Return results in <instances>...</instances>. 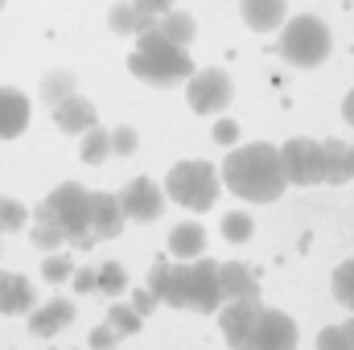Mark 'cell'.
<instances>
[{
	"label": "cell",
	"mask_w": 354,
	"mask_h": 350,
	"mask_svg": "<svg viewBox=\"0 0 354 350\" xmlns=\"http://www.w3.org/2000/svg\"><path fill=\"white\" fill-rule=\"evenodd\" d=\"M223 185H231V194L248 198V202H276L284 194V169H280V149L272 145H239L227 153L223 161Z\"/></svg>",
	"instance_id": "cell-1"
},
{
	"label": "cell",
	"mask_w": 354,
	"mask_h": 350,
	"mask_svg": "<svg viewBox=\"0 0 354 350\" xmlns=\"http://www.w3.org/2000/svg\"><path fill=\"white\" fill-rule=\"evenodd\" d=\"M128 71L136 79L153 83V87H169V83H181V79L194 75V62H189V54L181 46H174L157 29V21H153L145 33H136V50L128 54Z\"/></svg>",
	"instance_id": "cell-2"
},
{
	"label": "cell",
	"mask_w": 354,
	"mask_h": 350,
	"mask_svg": "<svg viewBox=\"0 0 354 350\" xmlns=\"http://www.w3.org/2000/svg\"><path fill=\"white\" fill-rule=\"evenodd\" d=\"M161 301L174 305V309L214 313V309L223 305V293H218V264L202 260V256H198V264H174Z\"/></svg>",
	"instance_id": "cell-3"
},
{
	"label": "cell",
	"mask_w": 354,
	"mask_h": 350,
	"mask_svg": "<svg viewBox=\"0 0 354 350\" xmlns=\"http://www.w3.org/2000/svg\"><path fill=\"white\" fill-rule=\"evenodd\" d=\"M280 29H284L280 33V58L288 66H305V71L309 66H322L330 58V50H334V37H330V29H326L322 17L301 12V17L284 21Z\"/></svg>",
	"instance_id": "cell-4"
},
{
	"label": "cell",
	"mask_w": 354,
	"mask_h": 350,
	"mask_svg": "<svg viewBox=\"0 0 354 350\" xmlns=\"http://www.w3.org/2000/svg\"><path fill=\"white\" fill-rule=\"evenodd\" d=\"M218 169L210 161H177L165 177V194L185 210H210L218 202Z\"/></svg>",
	"instance_id": "cell-5"
},
{
	"label": "cell",
	"mask_w": 354,
	"mask_h": 350,
	"mask_svg": "<svg viewBox=\"0 0 354 350\" xmlns=\"http://www.w3.org/2000/svg\"><path fill=\"white\" fill-rule=\"evenodd\" d=\"M87 210H91V190L79 181H62L41 206H37V223H58L71 239L87 231Z\"/></svg>",
	"instance_id": "cell-6"
},
{
	"label": "cell",
	"mask_w": 354,
	"mask_h": 350,
	"mask_svg": "<svg viewBox=\"0 0 354 350\" xmlns=\"http://www.w3.org/2000/svg\"><path fill=\"white\" fill-rule=\"evenodd\" d=\"M280 169L288 185H317L326 181V161H322V145L309 136H292L288 145H280Z\"/></svg>",
	"instance_id": "cell-7"
},
{
	"label": "cell",
	"mask_w": 354,
	"mask_h": 350,
	"mask_svg": "<svg viewBox=\"0 0 354 350\" xmlns=\"http://www.w3.org/2000/svg\"><path fill=\"white\" fill-rule=\"evenodd\" d=\"M231 95H235V83H231V75L218 71V66L194 71V75L185 79V103H189L198 116H214V111H223V107L231 103Z\"/></svg>",
	"instance_id": "cell-8"
},
{
	"label": "cell",
	"mask_w": 354,
	"mask_h": 350,
	"mask_svg": "<svg viewBox=\"0 0 354 350\" xmlns=\"http://www.w3.org/2000/svg\"><path fill=\"white\" fill-rule=\"evenodd\" d=\"M243 350H297V322L280 309H260Z\"/></svg>",
	"instance_id": "cell-9"
},
{
	"label": "cell",
	"mask_w": 354,
	"mask_h": 350,
	"mask_svg": "<svg viewBox=\"0 0 354 350\" xmlns=\"http://www.w3.org/2000/svg\"><path fill=\"white\" fill-rule=\"evenodd\" d=\"M115 198H120L124 219H132V223H157L161 210H165V190H161L157 181H149V177L128 181Z\"/></svg>",
	"instance_id": "cell-10"
},
{
	"label": "cell",
	"mask_w": 354,
	"mask_h": 350,
	"mask_svg": "<svg viewBox=\"0 0 354 350\" xmlns=\"http://www.w3.org/2000/svg\"><path fill=\"white\" fill-rule=\"evenodd\" d=\"M256 313H260V301H256V297H235L227 309L218 305V330H223V338H227V347L231 350H243L248 334H252Z\"/></svg>",
	"instance_id": "cell-11"
},
{
	"label": "cell",
	"mask_w": 354,
	"mask_h": 350,
	"mask_svg": "<svg viewBox=\"0 0 354 350\" xmlns=\"http://www.w3.org/2000/svg\"><path fill=\"white\" fill-rule=\"evenodd\" d=\"M124 210L115 194H91V210H87V231L95 239H115L124 231Z\"/></svg>",
	"instance_id": "cell-12"
},
{
	"label": "cell",
	"mask_w": 354,
	"mask_h": 350,
	"mask_svg": "<svg viewBox=\"0 0 354 350\" xmlns=\"http://www.w3.org/2000/svg\"><path fill=\"white\" fill-rule=\"evenodd\" d=\"M54 124L66 132V136H83L91 124H99V111H95V103L83 99V95H66V99H58L54 103Z\"/></svg>",
	"instance_id": "cell-13"
},
{
	"label": "cell",
	"mask_w": 354,
	"mask_h": 350,
	"mask_svg": "<svg viewBox=\"0 0 354 350\" xmlns=\"http://www.w3.org/2000/svg\"><path fill=\"white\" fill-rule=\"evenodd\" d=\"M29 128V95L17 87H0V140H17Z\"/></svg>",
	"instance_id": "cell-14"
},
{
	"label": "cell",
	"mask_w": 354,
	"mask_h": 350,
	"mask_svg": "<svg viewBox=\"0 0 354 350\" xmlns=\"http://www.w3.org/2000/svg\"><path fill=\"white\" fill-rule=\"evenodd\" d=\"M71 322H75V301H66V297H54V301H46L41 309L29 313V330L37 338H50V334L66 330Z\"/></svg>",
	"instance_id": "cell-15"
},
{
	"label": "cell",
	"mask_w": 354,
	"mask_h": 350,
	"mask_svg": "<svg viewBox=\"0 0 354 350\" xmlns=\"http://www.w3.org/2000/svg\"><path fill=\"white\" fill-rule=\"evenodd\" d=\"M239 12H243L248 29L272 33L288 21V0H239Z\"/></svg>",
	"instance_id": "cell-16"
},
{
	"label": "cell",
	"mask_w": 354,
	"mask_h": 350,
	"mask_svg": "<svg viewBox=\"0 0 354 350\" xmlns=\"http://www.w3.org/2000/svg\"><path fill=\"white\" fill-rule=\"evenodd\" d=\"M218 293H223V301H235V297H256L260 284L248 272V264L231 260V264H218Z\"/></svg>",
	"instance_id": "cell-17"
},
{
	"label": "cell",
	"mask_w": 354,
	"mask_h": 350,
	"mask_svg": "<svg viewBox=\"0 0 354 350\" xmlns=\"http://www.w3.org/2000/svg\"><path fill=\"white\" fill-rule=\"evenodd\" d=\"M169 252H174L177 260H198L206 252V231L198 223H177L174 231H169Z\"/></svg>",
	"instance_id": "cell-18"
},
{
	"label": "cell",
	"mask_w": 354,
	"mask_h": 350,
	"mask_svg": "<svg viewBox=\"0 0 354 350\" xmlns=\"http://www.w3.org/2000/svg\"><path fill=\"white\" fill-rule=\"evenodd\" d=\"M153 21H157V17L145 12V8L132 4V0H120V4L111 8V29H115V33H132V37H136V33H145Z\"/></svg>",
	"instance_id": "cell-19"
},
{
	"label": "cell",
	"mask_w": 354,
	"mask_h": 350,
	"mask_svg": "<svg viewBox=\"0 0 354 350\" xmlns=\"http://www.w3.org/2000/svg\"><path fill=\"white\" fill-rule=\"evenodd\" d=\"M157 29H161L174 46H181V50H185V46L194 42V33H198L194 17H189V12H177V8H169V12H161V17H157Z\"/></svg>",
	"instance_id": "cell-20"
},
{
	"label": "cell",
	"mask_w": 354,
	"mask_h": 350,
	"mask_svg": "<svg viewBox=\"0 0 354 350\" xmlns=\"http://www.w3.org/2000/svg\"><path fill=\"white\" fill-rule=\"evenodd\" d=\"M322 161H326V181L330 185L351 181V174H346V145L342 140H326L322 145Z\"/></svg>",
	"instance_id": "cell-21"
},
{
	"label": "cell",
	"mask_w": 354,
	"mask_h": 350,
	"mask_svg": "<svg viewBox=\"0 0 354 350\" xmlns=\"http://www.w3.org/2000/svg\"><path fill=\"white\" fill-rule=\"evenodd\" d=\"M107 157H111V136L99 124H91L87 132H83V161L87 165H103Z\"/></svg>",
	"instance_id": "cell-22"
},
{
	"label": "cell",
	"mask_w": 354,
	"mask_h": 350,
	"mask_svg": "<svg viewBox=\"0 0 354 350\" xmlns=\"http://www.w3.org/2000/svg\"><path fill=\"white\" fill-rule=\"evenodd\" d=\"M252 231H256L252 214H243V210L223 214V235H227V243H248V239H252Z\"/></svg>",
	"instance_id": "cell-23"
},
{
	"label": "cell",
	"mask_w": 354,
	"mask_h": 350,
	"mask_svg": "<svg viewBox=\"0 0 354 350\" xmlns=\"http://www.w3.org/2000/svg\"><path fill=\"white\" fill-rule=\"evenodd\" d=\"M140 322H145V317H140V313H136L132 305H111V309H107V326H111V330H115L120 338L136 334V330H140Z\"/></svg>",
	"instance_id": "cell-24"
},
{
	"label": "cell",
	"mask_w": 354,
	"mask_h": 350,
	"mask_svg": "<svg viewBox=\"0 0 354 350\" xmlns=\"http://www.w3.org/2000/svg\"><path fill=\"white\" fill-rule=\"evenodd\" d=\"M95 288H99L103 297H120V293L128 288V272H124L115 260L103 264V268H99V280H95Z\"/></svg>",
	"instance_id": "cell-25"
},
{
	"label": "cell",
	"mask_w": 354,
	"mask_h": 350,
	"mask_svg": "<svg viewBox=\"0 0 354 350\" xmlns=\"http://www.w3.org/2000/svg\"><path fill=\"white\" fill-rule=\"evenodd\" d=\"M71 91H75V75H71V71H50V75H46V83H41V99L54 107V103H58V99H66Z\"/></svg>",
	"instance_id": "cell-26"
},
{
	"label": "cell",
	"mask_w": 354,
	"mask_h": 350,
	"mask_svg": "<svg viewBox=\"0 0 354 350\" xmlns=\"http://www.w3.org/2000/svg\"><path fill=\"white\" fill-rule=\"evenodd\" d=\"M29 239H33V248H41V252H58L71 235H66L58 223H37V227L29 231Z\"/></svg>",
	"instance_id": "cell-27"
},
{
	"label": "cell",
	"mask_w": 354,
	"mask_h": 350,
	"mask_svg": "<svg viewBox=\"0 0 354 350\" xmlns=\"http://www.w3.org/2000/svg\"><path fill=\"white\" fill-rule=\"evenodd\" d=\"M33 309V284L25 276H12V288H8V309L4 313H29Z\"/></svg>",
	"instance_id": "cell-28"
},
{
	"label": "cell",
	"mask_w": 354,
	"mask_h": 350,
	"mask_svg": "<svg viewBox=\"0 0 354 350\" xmlns=\"http://www.w3.org/2000/svg\"><path fill=\"white\" fill-rule=\"evenodd\" d=\"M29 223V210L17 198H0V231H21Z\"/></svg>",
	"instance_id": "cell-29"
},
{
	"label": "cell",
	"mask_w": 354,
	"mask_h": 350,
	"mask_svg": "<svg viewBox=\"0 0 354 350\" xmlns=\"http://www.w3.org/2000/svg\"><path fill=\"white\" fill-rule=\"evenodd\" d=\"M334 297H338L346 309H354V260L338 264V272H334Z\"/></svg>",
	"instance_id": "cell-30"
},
{
	"label": "cell",
	"mask_w": 354,
	"mask_h": 350,
	"mask_svg": "<svg viewBox=\"0 0 354 350\" xmlns=\"http://www.w3.org/2000/svg\"><path fill=\"white\" fill-rule=\"evenodd\" d=\"M107 136H111V153H115V157H132V153H136V145H140V136H136V128H128V124H120V128H111Z\"/></svg>",
	"instance_id": "cell-31"
},
{
	"label": "cell",
	"mask_w": 354,
	"mask_h": 350,
	"mask_svg": "<svg viewBox=\"0 0 354 350\" xmlns=\"http://www.w3.org/2000/svg\"><path fill=\"white\" fill-rule=\"evenodd\" d=\"M71 272H75L71 256H50V260L41 264V276H46L50 284H62V280H71Z\"/></svg>",
	"instance_id": "cell-32"
},
{
	"label": "cell",
	"mask_w": 354,
	"mask_h": 350,
	"mask_svg": "<svg viewBox=\"0 0 354 350\" xmlns=\"http://www.w3.org/2000/svg\"><path fill=\"white\" fill-rule=\"evenodd\" d=\"M169 268H174V264H165V260H157L153 268H149V293H153L157 301L165 297V284H169Z\"/></svg>",
	"instance_id": "cell-33"
},
{
	"label": "cell",
	"mask_w": 354,
	"mask_h": 350,
	"mask_svg": "<svg viewBox=\"0 0 354 350\" xmlns=\"http://www.w3.org/2000/svg\"><path fill=\"white\" fill-rule=\"evenodd\" d=\"M317 350H351L346 330H342V326H326V330L317 334Z\"/></svg>",
	"instance_id": "cell-34"
},
{
	"label": "cell",
	"mask_w": 354,
	"mask_h": 350,
	"mask_svg": "<svg viewBox=\"0 0 354 350\" xmlns=\"http://www.w3.org/2000/svg\"><path fill=\"white\" fill-rule=\"evenodd\" d=\"M157 305H161V301H157V297H153L149 288H132V309H136L140 317H149V313H153Z\"/></svg>",
	"instance_id": "cell-35"
},
{
	"label": "cell",
	"mask_w": 354,
	"mask_h": 350,
	"mask_svg": "<svg viewBox=\"0 0 354 350\" xmlns=\"http://www.w3.org/2000/svg\"><path fill=\"white\" fill-rule=\"evenodd\" d=\"M95 280H99V268H75V272H71L75 293H91V288H95Z\"/></svg>",
	"instance_id": "cell-36"
},
{
	"label": "cell",
	"mask_w": 354,
	"mask_h": 350,
	"mask_svg": "<svg viewBox=\"0 0 354 350\" xmlns=\"http://www.w3.org/2000/svg\"><path fill=\"white\" fill-rule=\"evenodd\" d=\"M87 342H91L95 350H111L115 342H120V334H115L111 326H99V330H91V338H87Z\"/></svg>",
	"instance_id": "cell-37"
},
{
	"label": "cell",
	"mask_w": 354,
	"mask_h": 350,
	"mask_svg": "<svg viewBox=\"0 0 354 350\" xmlns=\"http://www.w3.org/2000/svg\"><path fill=\"white\" fill-rule=\"evenodd\" d=\"M214 140L231 149V145L239 140V124H235V120H218V124H214Z\"/></svg>",
	"instance_id": "cell-38"
},
{
	"label": "cell",
	"mask_w": 354,
	"mask_h": 350,
	"mask_svg": "<svg viewBox=\"0 0 354 350\" xmlns=\"http://www.w3.org/2000/svg\"><path fill=\"white\" fill-rule=\"evenodd\" d=\"M132 4H140L145 12H153V17H161V12H169L174 8V0H132Z\"/></svg>",
	"instance_id": "cell-39"
},
{
	"label": "cell",
	"mask_w": 354,
	"mask_h": 350,
	"mask_svg": "<svg viewBox=\"0 0 354 350\" xmlns=\"http://www.w3.org/2000/svg\"><path fill=\"white\" fill-rule=\"evenodd\" d=\"M8 288H12V272H0V313L8 309Z\"/></svg>",
	"instance_id": "cell-40"
},
{
	"label": "cell",
	"mask_w": 354,
	"mask_h": 350,
	"mask_svg": "<svg viewBox=\"0 0 354 350\" xmlns=\"http://www.w3.org/2000/svg\"><path fill=\"white\" fill-rule=\"evenodd\" d=\"M342 116H346V124L354 128V91L346 95V99H342Z\"/></svg>",
	"instance_id": "cell-41"
},
{
	"label": "cell",
	"mask_w": 354,
	"mask_h": 350,
	"mask_svg": "<svg viewBox=\"0 0 354 350\" xmlns=\"http://www.w3.org/2000/svg\"><path fill=\"white\" fill-rule=\"evenodd\" d=\"M346 174L354 177V145H346Z\"/></svg>",
	"instance_id": "cell-42"
},
{
	"label": "cell",
	"mask_w": 354,
	"mask_h": 350,
	"mask_svg": "<svg viewBox=\"0 0 354 350\" xmlns=\"http://www.w3.org/2000/svg\"><path fill=\"white\" fill-rule=\"evenodd\" d=\"M342 330H346V342H351V350H354V317L346 322V326H342Z\"/></svg>",
	"instance_id": "cell-43"
},
{
	"label": "cell",
	"mask_w": 354,
	"mask_h": 350,
	"mask_svg": "<svg viewBox=\"0 0 354 350\" xmlns=\"http://www.w3.org/2000/svg\"><path fill=\"white\" fill-rule=\"evenodd\" d=\"M0 8H4V0H0Z\"/></svg>",
	"instance_id": "cell-44"
}]
</instances>
